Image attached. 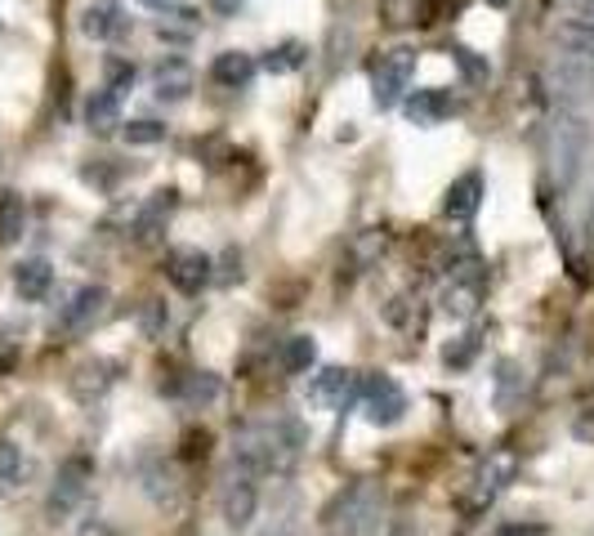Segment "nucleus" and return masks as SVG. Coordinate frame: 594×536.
Instances as JSON below:
<instances>
[{"label": "nucleus", "mask_w": 594, "mask_h": 536, "mask_svg": "<svg viewBox=\"0 0 594 536\" xmlns=\"http://www.w3.org/2000/svg\"><path fill=\"white\" fill-rule=\"evenodd\" d=\"M269 536H273V532H269ZM277 536H282V532H277Z\"/></svg>", "instance_id": "a19ab883"}, {"label": "nucleus", "mask_w": 594, "mask_h": 536, "mask_svg": "<svg viewBox=\"0 0 594 536\" xmlns=\"http://www.w3.org/2000/svg\"><path fill=\"white\" fill-rule=\"evenodd\" d=\"M85 126L94 134H112L121 126V99L104 85V90H94L90 99H85Z\"/></svg>", "instance_id": "aec40b11"}, {"label": "nucleus", "mask_w": 594, "mask_h": 536, "mask_svg": "<svg viewBox=\"0 0 594 536\" xmlns=\"http://www.w3.org/2000/svg\"><path fill=\"white\" fill-rule=\"evenodd\" d=\"M166 322H170V318H166V305H162V300H147V309H143V331H147V335H162Z\"/></svg>", "instance_id": "473e14b6"}, {"label": "nucleus", "mask_w": 594, "mask_h": 536, "mask_svg": "<svg viewBox=\"0 0 594 536\" xmlns=\"http://www.w3.org/2000/svg\"><path fill=\"white\" fill-rule=\"evenodd\" d=\"M403 112H407V121L412 126H442L452 112H456V104H452V94L448 90H412L407 99H403Z\"/></svg>", "instance_id": "ddd939ff"}, {"label": "nucleus", "mask_w": 594, "mask_h": 536, "mask_svg": "<svg viewBox=\"0 0 594 536\" xmlns=\"http://www.w3.org/2000/svg\"><path fill=\"white\" fill-rule=\"evenodd\" d=\"M0 27H5V23H0Z\"/></svg>", "instance_id": "79ce46f5"}, {"label": "nucleus", "mask_w": 594, "mask_h": 536, "mask_svg": "<svg viewBox=\"0 0 594 536\" xmlns=\"http://www.w3.org/2000/svg\"><path fill=\"white\" fill-rule=\"evenodd\" d=\"M540 81H546L550 99L563 108H577L585 99H594V59H577V55H555L546 68H540Z\"/></svg>", "instance_id": "20e7f679"}, {"label": "nucleus", "mask_w": 594, "mask_h": 536, "mask_svg": "<svg viewBox=\"0 0 594 536\" xmlns=\"http://www.w3.org/2000/svg\"><path fill=\"white\" fill-rule=\"evenodd\" d=\"M211 10H215V14H224V19H237L241 0H211Z\"/></svg>", "instance_id": "c9c22d12"}, {"label": "nucleus", "mask_w": 594, "mask_h": 536, "mask_svg": "<svg viewBox=\"0 0 594 536\" xmlns=\"http://www.w3.org/2000/svg\"><path fill=\"white\" fill-rule=\"evenodd\" d=\"M143 5H153V10H162V5H170V0H143Z\"/></svg>", "instance_id": "4c0bfd02"}, {"label": "nucleus", "mask_w": 594, "mask_h": 536, "mask_svg": "<svg viewBox=\"0 0 594 536\" xmlns=\"http://www.w3.org/2000/svg\"><path fill=\"white\" fill-rule=\"evenodd\" d=\"M81 32L90 40H117V36L130 32V19H126V10L117 5V0H94V5L81 14Z\"/></svg>", "instance_id": "2eb2a0df"}, {"label": "nucleus", "mask_w": 594, "mask_h": 536, "mask_svg": "<svg viewBox=\"0 0 594 536\" xmlns=\"http://www.w3.org/2000/svg\"><path fill=\"white\" fill-rule=\"evenodd\" d=\"M90 483H94V461L90 456H68L55 474V483H49V497H45V519L49 523H63L68 514L81 510L85 492H90Z\"/></svg>", "instance_id": "39448f33"}, {"label": "nucleus", "mask_w": 594, "mask_h": 536, "mask_svg": "<svg viewBox=\"0 0 594 536\" xmlns=\"http://www.w3.org/2000/svg\"><path fill=\"white\" fill-rule=\"evenodd\" d=\"M555 40L563 55H577V59H594V27L585 23H572V19H559L555 27Z\"/></svg>", "instance_id": "4be33fe9"}, {"label": "nucleus", "mask_w": 594, "mask_h": 536, "mask_svg": "<svg viewBox=\"0 0 594 536\" xmlns=\"http://www.w3.org/2000/svg\"><path fill=\"white\" fill-rule=\"evenodd\" d=\"M121 134H126V143H134V148H147V143H162L166 139V126L162 121H130Z\"/></svg>", "instance_id": "c756f323"}, {"label": "nucleus", "mask_w": 594, "mask_h": 536, "mask_svg": "<svg viewBox=\"0 0 594 536\" xmlns=\"http://www.w3.org/2000/svg\"><path fill=\"white\" fill-rule=\"evenodd\" d=\"M412 81H416V50H407V45H399V50L380 55L376 72H371V99L380 112L399 108L407 94H412Z\"/></svg>", "instance_id": "423d86ee"}, {"label": "nucleus", "mask_w": 594, "mask_h": 536, "mask_svg": "<svg viewBox=\"0 0 594 536\" xmlns=\"http://www.w3.org/2000/svg\"><path fill=\"white\" fill-rule=\"evenodd\" d=\"M104 305H108V290L104 286H81L76 296L59 309V335H85L94 322H98V313H104Z\"/></svg>", "instance_id": "9b49d317"}, {"label": "nucleus", "mask_w": 594, "mask_h": 536, "mask_svg": "<svg viewBox=\"0 0 594 536\" xmlns=\"http://www.w3.org/2000/svg\"><path fill=\"white\" fill-rule=\"evenodd\" d=\"M183 394H188L192 403H202V398H215V394H219V380H215V376H188Z\"/></svg>", "instance_id": "2f4dec72"}, {"label": "nucleus", "mask_w": 594, "mask_h": 536, "mask_svg": "<svg viewBox=\"0 0 594 536\" xmlns=\"http://www.w3.org/2000/svg\"><path fill=\"white\" fill-rule=\"evenodd\" d=\"M117 371V362H85L81 371H76V380H72V394L81 398V403H94V398H104L108 389H112V376Z\"/></svg>", "instance_id": "412c9836"}, {"label": "nucleus", "mask_w": 594, "mask_h": 536, "mask_svg": "<svg viewBox=\"0 0 594 536\" xmlns=\"http://www.w3.org/2000/svg\"><path fill=\"white\" fill-rule=\"evenodd\" d=\"M23 452L10 443V438H0V492H10V487H19L23 478Z\"/></svg>", "instance_id": "bb28decb"}, {"label": "nucleus", "mask_w": 594, "mask_h": 536, "mask_svg": "<svg viewBox=\"0 0 594 536\" xmlns=\"http://www.w3.org/2000/svg\"><path fill=\"white\" fill-rule=\"evenodd\" d=\"M452 59H456V68L465 72V81L470 85H487V76H491V68H487V59H478L470 45H452Z\"/></svg>", "instance_id": "c85d7f7f"}, {"label": "nucleus", "mask_w": 594, "mask_h": 536, "mask_svg": "<svg viewBox=\"0 0 594 536\" xmlns=\"http://www.w3.org/2000/svg\"><path fill=\"white\" fill-rule=\"evenodd\" d=\"M313 362H318V340L313 335H290L286 345H282V367L290 376H305Z\"/></svg>", "instance_id": "5701e85b"}, {"label": "nucleus", "mask_w": 594, "mask_h": 536, "mask_svg": "<svg viewBox=\"0 0 594 536\" xmlns=\"http://www.w3.org/2000/svg\"><path fill=\"white\" fill-rule=\"evenodd\" d=\"M256 510H260V487H256V478L251 474H233L228 483H224V492H219V514H224V523L228 527H251V519H256Z\"/></svg>", "instance_id": "6e6552de"}, {"label": "nucleus", "mask_w": 594, "mask_h": 536, "mask_svg": "<svg viewBox=\"0 0 594 536\" xmlns=\"http://www.w3.org/2000/svg\"><path fill=\"white\" fill-rule=\"evenodd\" d=\"M335 527L344 536H376L380 532V519H384V487L371 483V478H358L349 492H344L331 510Z\"/></svg>", "instance_id": "7ed1b4c3"}, {"label": "nucleus", "mask_w": 594, "mask_h": 536, "mask_svg": "<svg viewBox=\"0 0 594 536\" xmlns=\"http://www.w3.org/2000/svg\"><path fill=\"white\" fill-rule=\"evenodd\" d=\"M491 5H506V0H491Z\"/></svg>", "instance_id": "ea45409f"}, {"label": "nucleus", "mask_w": 594, "mask_h": 536, "mask_svg": "<svg viewBox=\"0 0 594 536\" xmlns=\"http://www.w3.org/2000/svg\"><path fill=\"white\" fill-rule=\"evenodd\" d=\"M211 76L224 85V90H246L256 81V59L246 50H224L215 63H211Z\"/></svg>", "instance_id": "6ab92c4d"}, {"label": "nucleus", "mask_w": 594, "mask_h": 536, "mask_svg": "<svg viewBox=\"0 0 594 536\" xmlns=\"http://www.w3.org/2000/svg\"><path fill=\"white\" fill-rule=\"evenodd\" d=\"M170 211H175V192H157L153 202L143 206V215H139V241H153L157 237V228H162V219H170Z\"/></svg>", "instance_id": "393cba45"}, {"label": "nucleus", "mask_w": 594, "mask_h": 536, "mask_svg": "<svg viewBox=\"0 0 594 536\" xmlns=\"http://www.w3.org/2000/svg\"><path fill=\"white\" fill-rule=\"evenodd\" d=\"M478 202H483V175L465 170L461 179H452L448 198H442V215H448V219H474Z\"/></svg>", "instance_id": "dca6fc26"}, {"label": "nucleus", "mask_w": 594, "mask_h": 536, "mask_svg": "<svg viewBox=\"0 0 594 536\" xmlns=\"http://www.w3.org/2000/svg\"><path fill=\"white\" fill-rule=\"evenodd\" d=\"M49 286H55V269H49V260H23L19 269H14V290L27 300V305H36V300H45L49 296Z\"/></svg>", "instance_id": "a211bd4d"}, {"label": "nucleus", "mask_w": 594, "mask_h": 536, "mask_svg": "<svg viewBox=\"0 0 594 536\" xmlns=\"http://www.w3.org/2000/svg\"><path fill=\"white\" fill-rule=\"evenodd\" d=\"M305 433L290 420H264V425H246L233 438V465L246 474H290V465L300 461Z\"/></svg>", "instance_id": "f257e3e1"}, {"label": "nucleus", "mask_w": 594, "mask_h": 536, "mask_svg": "<svg viewBox=\"0 0 594 536\" xmlns=\"http://www.w3.org/2000/svg\"><path fill=\"white\" fill-rule=\"evenodd\" d=\"M76 536H112V527H108V523H98V519H94V523H85V527H81Z\"/></svg>", "instance_id": "e433bc0d"}, {"label": "nucleus", "mask_w": 594, "mask_h": 536, "mask_svg": "<svg viewBox=\"0 0 594 536\" xmlns=\"http://www.w3.org/2000/svg\"><path fill=\"white\" fill-rule=\"evenodd\" d=\"M305 63V45L300 40H282L277 50H269V59H264V68L273 72V76H282V72H295Z\"/></svg>", "instance_id": "cd10ccee"}, {"label": "nucleus", "mask_w": 594, "mask_h": 536, "mask_svg": "<svg viewBox=\"0 0 594 536\" xmlns=\"http://www.w3.org/2000/svg\"><path fill=\"white\" fill-rule=\"evenodd\" d=\"M166 273H170V282L183 290V296H197V290L211 282V255L183 247V251H175V255L166 260Z\"/></svg>", "instance_id": "4468645a"}, {"label": "nucleus", "mask_w": 594, "mask_h": 536, "mask_svg": "<svg viewBox=\"0 0 594 536\" xmlns=\"http://www.w3.org/2000/svg\"><path fill=\"white\" fill-rule=\"evenodd\" d=\"M474 349H478V335H465L461 349H448V362H452V367H465V362L474 358Z\"/></svg>", "instance_id": "f704fd0d"}, {"label": "nucleus", "mask_w": 594, "mask_h": 536, "mask_svg": "<svg viewBox=\"0 0 594 536\" xmlns=\"http://www.w3.org/2000/svg\"><path fill=\"white\" fill-rule=\"evenodd\" d=\"M590 153V126L581 112H559L550 126V175L559 188H572Z\"/></svg>", "instance_id": "f03ea898"}, {"label": "nucleus", "mask_w": 594, "mask_h": 536, "mask_svg": "<svg viewBox=\"0 0 594 536\" xmlns=\"http://www.w3.org/2000/svg\"><path fill=\"white\" fill-rule=\"evenodd\" d=\"M358 407H363L367 425L389 429V425H399V420L407 416V394H403V384L393 380V376L376 371V376H367V380L358 384Z\"/></svg>", "instance_id": "0eeeda50"}, {"label": "nucleus", "mask_w": 594, "mask_h": 536, "mask_svg": "<svg viewBox=\"0 0 594 536\" xmlns=\"http://www.w3.org/2000/svg\"><path fill=\"white\" fill-rule=\"evenodd\" d=\"M192 85H197V72H192V63L188 59H162L157 68H153V94L162 104H183L188 94H192Z\"/></svg>", "instance_id": "f8f14e48"}, {"label": "nucleus", "mask_w": 594, "mask_h": 536, "mask_svg": "<svg viewBox=\"0 0 594 536\" xmlns=\"http://www.w3.org/2000/svg\"><path fill=\"white\" fill-rule=\"evenodd\" d=\"M563 19L594 27V0H563Z\"/></svg>", "instance_id": "72a5a7b5"}, {"label": "nucleus", "mask_w": 594, "mask_h": 536, "mask_svg": "<svg viewBox=\"0 0 594 536\" xmlns=\"http://www.w3.org/2000/svg\"><path fill=\"white\" fill-rule=\"evenodd\" d=\"M104 76H108V90L117 94V99H121V94L134 85V68L126 63V59H108V68H104Z\"/></svg>", "instance_id": "7c9ffc66"}, {"label": "nucleus", "mask_w": 594, "mask_h": 536, "mask_svg": "<svg viewBox=\"0 0 594 536\" xmlns=\"http://www.w3.org/2000/svg\"><path fill=\"white\" fill-rule=\"evenodd\" d=\"M590 241H594V211H590Z\"/></svg>", "instance_id": "58836bf2"}, {"label": "nucleus", "mask_w": 594, "mask_h": 536, "mask_svg": "<svg viewBox=\"0 0 594 536\" xmlns=\"http://www.w3.org/2000/svg\"><path fill=\"white\" fill-rule=\"evenodd\" d=\"M519 398H523V367L514 358H501L497 362V407L510 412Z\"/></svg>", "instance_id": "b1692460"}, {"label": "nucleus", "mask_w": 594, "mask_h": 536, "mask_svg": "<svg viewBox=\"0 0 594 536\" xmlns=\"http://www.w3.org/2000/svg\"><path fill=\"white\" fill-rule=\"evenodd\" d=\"M514 474H519V456L510 452V448H501V452H487V461L478 465V474H474V505H487V501H497L506 487L514 483Z\"/></svg>", "instance_id": "9d476101"}, {"label": "nucleus", "mask_w": 594, "mask_h": 536, "mask_svg": "<svg viewBox=\"0 0 594 536\" xmlns=\"http://www.w3.org/2000/svg\"><path fill=\"white\" fill-rule=\"evenodd\" d=\"M478 305H483V273L478 277H452L448 290H442V313L456 318V322L474 318Z\"/></svg>", "instance_id": "f3484780"}, {"label": "nucleus", "mask_w": 594, "mask_h": 536, "mask_svg": "<svg viewBox=\"0 0 594 536\" xmlns=\"http://www.w3.org/2000/svg\"><path fill=\"white\" fill-rule=\"evenodd\" d=\"M23 219H27L23 198L5 192V198H0V247H10V241H19V237H23Z\"/></svg>", "instance_id": "a878e982"}, {"label": "nucleus", "mask_w": 594, "mask_h": 536, "mask_svg": "<svg viewBox=\"0 0 594 536\" xmlns=\"http://www.w3.org/2000/svg\"><path fill=\"white\" fill-rule=\"evenodd\" d=\"M358 376L354 371H344V367H326V371H318L313 376V384H309V403H318V407H326V412H344L349 403H358Z\"/></svg>", "instance_id": "1a4fd4ad"}]
</instances>
